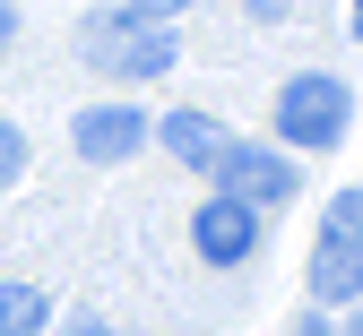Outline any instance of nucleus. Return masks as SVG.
<instances>
[{"mask_svg":"<svg viewBox=\"0 0 363 336\" xmlns=\"http://www.w3.org/2000/svg\"><path fill=\"white\" fill-rule=\"evenodd\" d=\"M18 43V0H0V52Z\"/></svg>","mask_w":363,"mask_h":336,"instance_id":"obj_11","label":"nucleus"},{"mask_svg":"<svg viewBox=\"0 0 363 336\" xmlns=\"http://www.w3.org/2000/svg\"><path fill=\"white\" fill-rule=\"evenodd\" d=\"M294 336H337V328H329V319H303V328H294Z\"/></svg>","mask_w":363,"mask_h":336,"instance_id":"obj_12","label":"nucleus"},{"mask_svg":"<svg viewBox=\"0 0 363 336\" xmlns=\"http://www.w3.org/2000/svg\"><path fill=\"white\" fill-rule=\"evenodd\" d=\"M311 302H363V190H337L311 250Z\"/></svg>","mask_w":363,"mask_h":336,"instance_id":"obj_2","label":"nucleus"},{"mask_svg":"<svg viewBox=\"0 0 363 336\" xmlns=\"http://www.w3.org/2000/svg\"><path fill=\"white\" fill-rule=\"evenodd\" d=\"M147 138H164V147H173V164H191V173H216V156L234 147V138H225L208 112H164Z\"/></svg>","mask_w":363,"mask_h":336,"instance_id":"obj_7","label":"nucleus"},{"mask_svg":"<svg viewBox=\"0 0 363 336\" xmlns=\"http://www.w3.org/2000/svg\"><path fill=\"white\" fill-rule=\"evenodd\" d=\"M139 138H147V121L130 112V104L78 112V156H86V164H121V156H139Z\"/></svg>","mask_w":363,"mask_h":336,"instance_id":"obj_6","label":"nucleus"},{"mask_svg":"<svg viewBox=\"0 0 363 336\" xmlns=\"http://www.w3.org/2000/svg\"><path fill=\"white\" fill-rule=\"evenodd\" d=\"M346 336H363V311H354V328H346Z\"/></svg>","mask_w":363,"mask_h":336,"instance_id":"obj_14","label":"nucleus"},{"mask_svg":"<svg viewBox=\"0 0 363 336\" xmlns=\"http://www.w3.org/2000/svg\"><path fill=\"white\" fill-rule=\"evenodd\" d=\"M121 9H130V18H156V26H173L182 9H191V0H121Z\"/></svg>","mask_w":363,"mask_h":336,"instance_id":"obj_10","label":"nucleus"},{"mask_svg":"<svg viewBox=\"0 0 363 336\" xmlns=\"http://www.w3.org/2000/svg\"><path fill=\"white\" fill-rule=\"evenodd\" d=\"M78 52L96 61V69H113V78H164L173 69V26L130 18L121 0H104V9L78 18Z\"/></svg>","mask_w":363,"mask_h":336,"instance_id":"obj_1","label":"nucleus"},{"mask_svg":"<svg viewBox=\"0 0 363 336\" xmlns=\"http://www.w3.org/2000/svg\"><path fill=\"white\" fill-rule=\"evenodd\" d=\"M0 336H43V294L35 284H0Z\"/></svg>","mask_w":363,"mask_h":336,"instance_id":"obj_8","label":"nucleus"},{"mask_svg":"<svg viewBox=\"0 0 363 336\" xmlns=\"http://www.w3.org/2000/svg\"><path fill=\"white\" fill-rule=\"evenodd\" d=\"M346 26H354V35H363V0H354V9H346Z\"/></svg>","mask_w":363,"mask_h":336,"instance_id":"obj_13","label":"nucleus"},{"mask_svg":"<svg viewBox=\"0 0 363 336\" xmlns=\"http://www.w3.org/2000/svg\"><path fill=\"white\" fill-rule=\"evenodd\" d=\"M18 173H26V138H18V129H9V121H0V190H9V181H18Z\"/></svg>","mask_w":363,"mask_h":336,"instance_id":"obj_9","label":"nucleus"},{"mask_svg":"<svg viewBox=\"0 0 363 336\" xmlns=\"http://www.w3.org/2000/svg\"><path fill=\"white\" fill-rule=\"evenodd\" d=\"M216 199H234V207H277V199H294V156L225 147L216 156Z\"/></svg>","mask_w":363,"mask_h":336,"instance_id":"obj_4","label":"nucleus"},{"mask_svg":"<svg viewBox=\"0 0 363 336\" xmlns=\"http://www.w3.org/2000/svg\"><path fill=\"white\" fill-rule=\"evenodd\" d=\"M251 242H259V207H234V199L199 207V224H191V250H199L208 267H242Z\"/></svg>","mask_w":363,"mask_h":336,"instance_id":"obj_5","label":"nucleus"},{"mask_svg":"<svg viewBox=\"0 0 363 336\" xmlns=\"http://www.w3.org/2000/svg\"><path fill=\"white\" fill-rule=\"evenodd\" d=\"M346 121H354V95H346V78H329V69H303V78L277 95V129L294 138V147H337Z\"/></svg>","mask_w":363,"mask_h":336,"instance_id":"obj_3","label":"nucleus"}]
</instances>
